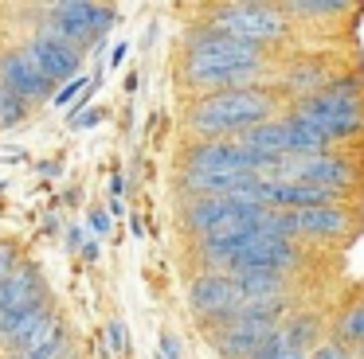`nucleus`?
Instances as JSON below:
<instances>
[{
	"instance_id": "c85d7f7f",
	"label": "nucleus",
	"mask_w": 364,
	"mask_h": 359,
	"mask_svg": "<svg viewBox=\"0 0 364 359\" xmlns=\"http://www.w3.org/2000/svg\"><path fill=\"white\" fill-rule=\"evenodd\" d=\"M4 328H9V320H4V316H0V340H4Z\"/></svg>"
},
{
	"instance_id": "f3484780",
	"label": "nucleus",
	"mask_w": 364,
	"mask_h": 359,
	"mask_svg": "<svg viewBox=\"0 0 364 359\" xmlns=\"http://www.w3.org/2000/svg\"><path fill=\"white\" fill-rule=\"evenodd\" d=\"M286 16H298V20H321V16H345L348 4L341 0H294V4H282Z\"/></svg>"
},
{
	"instance_id": "20e7f679",
	"label": "nucleus",
	"mask_w": 364,
	"mask_h": 359,
	"mask_svg": "<svg viewBox=\"0 0 364 359\" xmlns=\"http://www.w3.org/2000/svg\"><path fill=\"white\" fill-rule=\"evenodd\" d=\"M364 231V211L356 203H329L306 211H270L262 219V234H282L294 242H348Z\"/></svg>"
},
{
	"instance_id": "0eeeda50",
	"label": "nucleus",
	"mask_w": 364,
	"mask_h": 359,
	"mask_svg": "<svg viewBox=\"0 0 364 359\" xmlns=\"http://www.w3.org/2000/svg\"><path fill=\"white\" fill-rule=\"evenodd\" d=\"M114 23V12L110 8H98V4H87V0H63L48 12V31L43 35L59 39L67 47H87V43H98L102 31Z\"/></svg>"
},
{
	"instance_id": "9d476101",
	"label": "nucleus",
	"mask_w": 364,
	"mask_h": 359,
	"mask_svg": "<svg viewBox=\"0 0 364 359\" xmlns=\"http://www.w3.org/2000/svg\"><path fill=\"white\" fill-rule=\"evenodd\" d=\"M24 55L32 59V67L40 70V74L48 78V82L71 78L75 70H79V59H82V55L75 51V47L59 43V39H51V35H36L32 43L24 47Z\"/></svg>"
},
{
	"instance_id": "2eb2a0df",
	"label": "nucleus",
	"mask_w": 364,
	"mask_h": 359,
	"mask_svg": "<svg viewBox=\"0 0 364 359\" xmlns=\"http://www.w3.org/2000/svg\"><path fill=\"white\" fill-rule=\"evenodd\" d=\"M235 140L243 148H251L255 156H262V160H282L286 156V125H282V117H270V121L247 129L243 137H235Z\"/></svg>"
},
{
	"instance_id": "1a4fd4ad",
	"label": "nucleus",
	"mask_w": 364,
	"mask_h": 359,
	"mask_svg": "<svg viewBox=\"0 0 364 359\" xmlns=\"http://www.w3.org/2000/svg\"><path fill=\"white\" fill-rule=\"evenodd\" d=\"M239 301H243V293H239V285L228 277V273H200L196 281H192L188 289V304L196 316L212 320V324H223V320L235 316Z\"/></svg>"
},
{
	"instance_id": "dca6fc26",
	"label": "nucleus",
	"mask_w": 364,
	"mask_h": 359,
	"mask_svg": "<svg viewBox=\"0 0 364 359\" xmlns=\"http://www.w3.org/2000/svg\"><path fill=\"white\" fill-rule=\"evenodd\" d=\"M231 281L239 285L243 297H290V277H286V273L251 270V273H235Z\"/></svg>"
},
{
	"instance_id": "7ed1b4c3",
	"label": "nucleus",
	"mask_w": 364,
	"mask_h": 359,
	"mask_svg": "<svg viewBox=\"0 0 364 359\" xmlns=\"http://www.w3.org/2000/svg\"><path fill=\"white\" fill-rule=\"evenodd\" d=\"M294 114L309 121L329 145H348L364 137V86L360 78H333L321 94L294 101Z\"/></svg>"
},
{
	"instance_id": "a211bd4d",
	"label": "nucleus",
	"mask_w": 364,
	"mask_h": 359,
	"mask_svg": "<svg viewBox=\"0 0 364 359\" xmlns=\"http://www.w3.org/2000/svg\"><path fill=\"white\" fill-rule=\"evenodd\" d=\"M16 121H24V98H16L0 82V125H16Z\"/></svg>"
},
{
	"instance_id": "f8f14e48",
	"label": "nucleus",
	"mask_w": 364,
	"mask_h": 359,
	"mask_svg": "<svg viewBox=\"0 0 364 359\" xmlns=\"http://www.w3.org/2000/svg\"><path fill=\"white\" fill-rule=\"evenodd\" d=\"M51 328H55V320H51V312L40 304V309H28V312H20V316H12L9 328H4V340H0V343H9V348L16 351L20 359H24L28 351H36L43 340H48Z\"/></svg>"
},
{
	"instance_id": "423d86ee",
	"label": "nucleus",
	"mask_w": 364,
	"mask_h": 359,
	"mask_svg": "<svg viewBox=\"0 0 364 359\" xmlns=\"http://www.w3.org/2000/svg\"><path fill=\"white\" fill-rule=\"evenodd\" d=\"M290 16L282 12V4H220L212 8V20L208 28L220 31V35H231L239 43H278V39L290 35Z\"/></svg>"
},
{
	"instance_id": "412c9836",
	"label": "nucleus",
	"mask_w": 364,
	"mask_h": 359,
	"mask_svg": "<svg viewBox=\"0 0 364 359\" xmlns=\"http://www.w3.org/2000/svg\"><path fill=\"white\" fill-rule=\"evenodd\" d=\"M12 273H16V250L9 242H0V281L12 277Z\"/></svg>"
},
{
	"instance_id": "aec40b11",
	"label": "nucleus",
	"mask_w": 364,
	"mask_h": 359,
	"mask_svg": "<svg viewBox=\"0 0 364 359\" xmlns=\"http://www.w3.org/2000/svg\"><path fill=\"white\" fill-rule=\"evenodd\" d=\"M309 359H353V355H348L345 348H337L333 340H321L314 351H309Z\"/></svg>"
},
{
	"instance_id": "393cba45",
	"label": "nucleus",
	"mask_w": 364,
	"mask_h": 359,
	"mask_svg": "<svg viewBox=\"0 0 364 359\" xmlns=\"http://www.w3.org/2000/svg\"><path fill=\"white\" fill-rule=\"evenodd\" d=\"M110 343L114 351H126V324H110Z\"/></svg>"
},
{
	"instance_id": "f03ea898",
	"label": "nucleus",
	"mask_w": 364,
	"mask_h": 359,
	"mask_svg": "<svg viewBox=\"0 0 364 359\" xmlns=\"http://www.w3.org/2000/svg\"><path fill=\"white\" fill-rule=\"evenodd\" d=\"M278 109H282V94L274 86H243V90L204 94L192 106L188 125L208 140H231V137H243L255 125L270 121Z\"/></svg>"
},
{
	"instance_id": "4be33fe9",
	"label": "nucleus",
	"mask_w": 364,
	"mask_h": 359,
	"mask_svg": "<svg viewBox=\"0 0 364 359\" xmlns=\"http://www.w3.org/2000/svg\"><path fill=\"white\" fill-rule=\"evenodd\" d=\"M87 90V78H75V82H67L63 90L55 94V106H67V101H75V94H82Z\"/></svg>"
},
{
	"instance_id": "6ab92c4d",
	"label": "nucleus",
	"mask_w": 364,
	"mask_h": 359,
	"mask_svg": "<svg viewBox=\"0 0 364 359\" xmlns=\"http://www.w3.org/2000/svg\"><path fill=\"white\" fill-rule=\"evenodd\" d=\"M63 348H67V332H63V324H55V328H51V336H48V340H43L36 351H28L24 359H55Z\"/></svg>"
},
{
	"instance_id": "bb28decb",
	"label": "nucleus",
	"mask_w": 364,
	"mask_h": 359,
	"mask_svg": "<svg viewBox=\"0 0 364 359\" xmlns=\"http://www.w3.org/2000/svg\"><path fill=\"white\" fill-rule=\"evenodd\" d=\"M67 246H71V250L82 246V226H71V231H67Z\"/></svg>"
},
{
	"instance_id": "ddd939ff",
	"label": "nucleus",
	"mask_w": 364,
	"mask_h": 359,
	"mask_svg": "<svg viewBox=\"0 0 364 359\" xmlns=\"http://www.w3.org/2000/svg\"><path fill=\"white\" fill-rule=\"evenodd\" d=\"M325 340H333L337 348H345L348 355H364V289L356 297H348L337 309L333 324L325 328Z\"/></svg>"
},
{
	"instance_id": "39448f33",
	"label": "nucleus",
	"mask_w": 364,
	"mask_h": 359,
	"mask_svg": "<svg viewBox=\"0 0 364 359\" xmlns=\"http://www.w3.org/2000/svg\"><path fill=\"white\" fill-rule=\"evenodd\" d=\"M262 180H286V184H309V187H325L337 195H353L364 184V168L360 160H353L348 153H317V156H282L274 168Z\"/></svg>"
},
{
	"instance_id": "f257e3e1",
	"label": "nucleus",
	"mask_w": 364,
	"mask_h": 359,
	"mask_svg": "<svg viewBox=\"0 0 364 359\" xmlns=\"http://www.w3.org/2000/svg\"><path fill=\"white\" fill-rule=\"evenodd\" d=\"M262 74H267V51L262 47L239 43V39L220 35L212 28L196 31L188 43V55H184V82L208 94L262 86Z\"/></svg>"
},
{
	"instance_id": "a878e982",
	"label": "nucleus",
	"mask_w": 364,
	"mask_h": 359,
	"mask_svg": "<svg viewBox=\"0 0 364 359\" xmlns=\"http://www.w3.org/2000/svg\"><path fill=\"white\" fill-rule=\"evenodd\" d=\"M90 226H95L98 234H110V215H106V211H95V215H90Z\"/></svg>"
},
{
	"instance_id": "cd10ccee",
	"label": "nucleus",
	"mask_w": 364,
	"mask_h": 359,
	"mask_svg": "<svg viewBox=\"0 0 364 359\" xmlns=\"http://www.w3.org/2000/svg\"><path fill=\"white\" fill-rule=\"evenodd\" d=\"M126 51H129V47H126V43H118V47H114V67H118V62H122V59H126Z\"/></svg>"
},
{
	"instance_id": "5701e85b",
	"label": "nucleus",
	"mask_w": 364,
	"mask_h": 359,
	"mask_svg": "<svg viewBox=\"0 0 364 359\" xmlns=\"http://www.w3.org/2000/svg\"><path fill=\"white\" fill-rule=\"evenodd\" d=\"M161 359H181V343H176L173 332L161 336Z\"/></svg>"
},
{
	"instance_id": "b1692460",
	"label": "nucleus",
	"mask_w": 364,
	"mask_h": 359,
	"mask_svg": "<svg viewBox=\"0 0 364 359\" xmlns=\"http://www.w3.org/2000/svg\"><path fill=\"white\" fill-rule=\"evenodd\" d=\"M98 121H102V109H82V117H71V129H87Z\"/></svg>"
},
{
	"instance_id": "4468645a",
	"label": "nucleus",
	"mask_w": 364,
	"mask_h": 359,
	"mask_svg": "<svg viewBox=\"0 0 364 359\" xmlns=\"http://www.w3.org/2000/svg\"><path fill=\"white\" fill-rule=\"evenodd\" d=\"M0 82L9 86L16 98H48L51 94V82L40 74V70L32 67V59H28L24 51H12L0 59Z\"/></svg>"
},
{
	"instance_id": "6e6552de",
	"label": "nucleus",
	"mask_w": 364,
	"mask_h": 359,
	"mask_svg": "<svg viewBox=\"0 0 364 359\" xmlns=\"http://www.w3.org/2000/svg\"><path fill=\"white\" fill-rule=\"evenodd\" d=\"M278 332V320H259V316H231L215 324L212 343L223 359H255L262 343Z\"/></svg>"
},
{
	"instance_id": "9b49d317",
	"label": "nucleus",
	"mask_w": 364,
	"mask_h": 359,
	"mask_svg": "<svg viewBox=\"0 0 364 359\" xmlns=\"http://www.w3.org/2000/svg\"><path fill=\"white\" fill-rule=\"evenodd\" d=\"M43 304V285H40V273L32 265H16L12 277L0 281V316L12 320L28 309H40Z\"/></svg>"
}]
</instances>
